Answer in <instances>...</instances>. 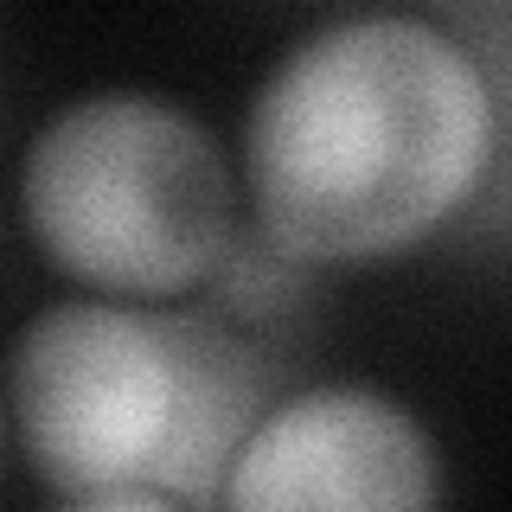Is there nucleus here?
Masks as SVG:
<instances>
[{
  "instance_id": "nucleus-1",
  "label": "nucleus",
  "mask_w": 512,
  "mask_h": 512,
  "mask_svg": "<svg viewBox=\"0 0 512 512\" xmlns=\"http://www.w3.org/2000/svg\"><path fill=\"white\" fill-rule=\"evenodd\" d=\"M493 90L442 26L359 13L301 39L244 122L256 218L308 263L404 250L480 186Z\"/></svg>"
},
{
  "instance_id": "nucleus-2",
  "label": "nucleus",
  "mask_w": 512,
  "mask_h": 512,
  "mask_svg": "<svg viewBox=\"0 0 512 512\" xmlns=\"http://www.w3.org/2000/svg\"><path fill=\"white\" fill-rule=\"evenodd\" d=\"M269 404L263 352L205 314L52 301L13 340V429L52 493L96 512L212 506Z\"/></svg>"
},
{
  "instance_id": "nucleus-3",
  "label": "nucleus",
  "mask_w": 512,
  "mask_h": 512,
  "mask_svg": "<svg viewBox=\"0 0 512 512\" xmlns=\"http://www.w3.org/2000/svg\"><path fill=\"white\" fill-rule=\"evenodd\" d=\"M26 224L58 269L116 295H180L231 250L218 141L167 96L103 90L32 135Z\"/></svg>"
},
{
  "instance_id": "nucleus-4",
  "label": "nucleus",
  "mask_w": 512,
  "mask_h": 512,
  "mask_svg": "<svg viewBox=\"0 0 512 512\" xmlns=\"http://www.w3.org/2000/svg\"><path fill=\"white\" fill-rule=\"evenodd\" d=\"M442 461L423 423L378 391L320 384L256 416L224 474V506H429Z\"/></svg>"
},
{
  "instance_id": "nucleus-5",
  "label": "nucleus",
  "mask_w": 512,
  "mask_h": 512,
  "mask_svg": "<svg viewBox=\"0 0 512 512\" xmlns=\"http://www.w3.org/2000/svg\"><path fill=\"white\" fill-rule=\"evenodd\" d=\"M218 276V301L237 314H276L295 301V250H282L276 237L263 231V244H237L224 250V263L212 269Z\"/></svg>"
}]
</instances>
